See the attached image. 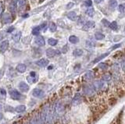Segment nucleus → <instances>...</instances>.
<instances>
[{"label":"nucleus","mask_w":125,"mask_h":124,"mask_svg":"<svg viewBox=\"0 0 125 124\" xmlns=\"http://www.w3.org/2000/svg\"><path fill=\"white\" fill-rule=\"evenodd\" d=\"M1 20L2 22L5 24H10L13 21V17L9 12H5L1 16Z\"/></svg>","instance_id":"obj_1"},{"label":"nucleus","mask_w":125,"mask_h":124,"mask_svg":"<svg viewBox=\"0 0 125 124\" xmlns=\"http://www.w3.org/2000/svg\"><path fill=\"white\" fill-rule=\"evenodd\" d=\"M9 95L13 100H19L21 98V95L20 93L16 89H11L9 91Z\"/></svg>","instance_id":"obj_2"},{"label":"nucleus","mask_w":125,"mask_h":124,"mask_svg":"<svg viewBox=\"0 0 125 124\" xmlns=\"http://www.w3.org/2000/svg\"><path fill=\"white\" fill-rule=\"evenodd\" d=\"M32 95L35 98H42L44 97L45 95V92L43 91L42 89H39V88H35V89L33 90L32 91Z\"/></svg>","instance_id":"obj_3"},{"label":"nucleus","mask_w":125,"mask_h":124,"mask_svg":"<svg viewBox=\"0 0 125 124\" xmlns=\"http://www.w3.org/2000/svg\"><path fill=\"white\" fill-rule=\"evenodd\" d=\"M9 45V41L8 40H4V41L0 44V52L4 53L6 52L7 49H8Z\"/></svg>","instance_id":"obj_4"},{"label":"nucleus","mask_w":125,"mask_h":124,"mask_svg":"<svg viewBox=\"0 0 125 124\" xmlns=\"http://www.w3.org/2000/svg\"><path fill=\"white\" fill-rule=\"evenodd\" d=\"M34 41H35V44L37 45H39V46H44L45 45V38L42 36H40V35H38V36L35 37Z\"/></svg>","instance_id":"obj_5"},{"label":"nucleus","mask_w":125,"mask_h":124,"mask_svg":"<svg viewBox=\"0 0 125 124\" xmlns=\"http://www.w3.org/2000/svg\"><path fill=\"white\" fill-rule=\"evenodd\" d=\"M17 2H18V0H12L11 2H10L9 10H10V12H11L13 14H15V12H16Z\"/></svg>","instance_id":"obj_6"},{"label":"nucleus","mask_w":125,"mask_h":124,"mask_svg":"<svg viewBox=\"0 0 125 124\" xmlns=\"http://www.w3.org/2000/svg\"><path fill=\"white\" fill-rule=\"evenodd\" d=\"M19 89L22 92H27L29 91L30 87L25 82H20L19 83Z\"/></svg>","instance_id":"obj_7"},{"label":"nucleus","mask_w":125,"mask_h":124,"mask_svg":"<svg viewBox=\"0 0 125 124\" xmlns=\"http://www.w3.org/2000/svg\"><path fill=\"white\" fill-rule=\"evenodd\" d=\"M56 53H60L59 51H56L53 49H48L46 50V55L48 57V58H52L54 57L56 55Z\"/></svg>","instance_id":"obj_8"},{"label":"nucleus","mask_w":125,"mask_h":124,"mask_svg":"<svg viewBox=\"0 0 125 124\" xmlns=\"http://www.w3.org/2000/svg\"><path fill=\"white\" fill-rule=\"evenodd\" d=\"M16 70H17V71H18L19 73H24L25 71H26L27 66H26V65L24 64V63H20V64H18L17 66Z\"/></svg>","instance_id":"obj_9"},{"label":"nucleus","mask_w":125,"mask_h":124,"mask_svg":"<svg viewBox=\"0 0 125 124\" xmlns=\"http://www.w3.org/2000/svg\"><path fill=\"white\" fill-rule=\"evenodd\" d=\"M48 60L46 59H41L40 60L36 62V64L38 66H39L41 67H45V66H47L48 65Z\"/></svg>","instance_id":"obj_10"},{"label":"nucleus","mask_w":125,"mask_h":124,"mask_svg":"<svg viewBox=\"0 0 125 124\" xmlns=\"http://www.w3.org/2000/svg\"><path fill=\"white\" fill-rule=\"evenodd\" d=\"M94 87H95V89L96 91H99V90H102L104 87V83L103 81H100V80H99V81H95L94 83Z\"/></svg>","instance_id":"obj_11"},{"label":"nucleus","mask_w":125,"mask_h":124,"mask_svg":"<svg viewBox=\"0 0 125 124\" xmlns=\"http://www.w3.org/2000/svg\"><path fill=\"white\" fill-rule=\"evenodd\" d=\"M21 35H22V33L21 32H20V31H17V32H16L12 36V39L15 42H19L20 38H21Z\"/></svg>","instance_id":"obj_12"},{"label":"nucleus","mask_w":125,"mask_h":124,"mask_svg":"<svg viewBox=\"0 0 125 124\" xmlns=\"http://www.w3.org/2000/svg\"><path fill=\"white\" fill-rule=\"evenodd\" d=\"M95 22L93 21H88L85 23V26L83 27V29L85 30V31H87V30H89L91 28H92V27H95Z\"/></svg>","instance_id":"obj_13"},{"label":"nucleus","mask_w":125,"mask_h":124,"mask_svg":"<svg viewBox=\"0 0 125 124\" xmlns=\"http://www.w3.org/2000/svg\"><path fill=\"white\" fill-rule=\"evenodd\" d=\"M81 102V95L78 93L76 94V95L73 98V101H72L73 105H78Z\"/></svg>","instance_id":"obj_14"},{"label":"nucleus","mask_w":125,"mask_h":124,"mask_svg":"<svg viewBox=\"0 0 125 124\" xmlns=\"http://www.w3.org/2000/svg\"><path fill=\"white\" fill-rule=\"evenodd\" d=\"M67 17L70 20V21H76V20L78 19L77 13H76L75 12H73V11L69 12L67 13Z\"/></svg>","instance_id":"obj_15"},{"label":"nucleus","mask_w":125,"mask_h":124,"mask_svg":"<svg viewBox=\"0 0 125 124\" xmlns=\"http://www.w3.org/2000/svg\"><path fill=\"white\" fill-rule=\"evenodd\" d=\"M84 93L86 95H88V96H91L94 95V91L91 89V87H86L84 88Z\"/></svg>","instance_id":"obj_16"},{"label":"nucleus","mask_w":125,"mask_h":124,"mask_svg":"<svg viewBox=\"0 0 125 124\" xmlns=\"http://www.w3.org/2000/svg\"><path fill=\"white\" fill-rule=\"evenodd\" d=\"M78 41H79L78 37L77 36H75V35H71V36L69 37V41L71 44H77Z\"/></svg>","instance_id":"obj_17"},{"label":"nucleus","mask_w":125,"mask_h":124,"mask_svg":"<svg viewBox=\"0 0 125 124\" xmlns=\"http://www.w3.org/2000/svg\"><path fill=\"white\" fill-rule=\"evenodd\" d=\"M85 13L87 16L90 17H93L94 14H95V11H94V9L91 8V7H89V8H88L86 9L85 11Z\"/></svg>","instance_id":"obj_18"},{"label":"nucleus","mask_w":125,"mask_h":124,"mask_svg":"<svg viewBox=\"0 0 125 124\" xmlns=\"http://www.w3.org/2000/svg\"><path fill=\"white\" fill-rule=\"evenodd\" d=\"M73 55H74V56H76V57L81 56V55H83V50L82 49H76L73 50Z\"/></svg>","instance_id":"obj_19"},{"label":"nucleus","mask_w":125,"mask_h":124,"mask_svg":"<svg viewBox=\"0 0 125 124\" xmlns=\"http://www.w3.org/2000/svg\"><path fill=\"white\" fill-rule=\"evenodd\" d=\"M109 52H107V53H104V54H103V55H99V57H97L96 59L94 60L93 61V63H97V62H99L100 60H102L103 59H104L105 57H106V56H108L109 55Z\"/></svg>","instance_id":"obj_20"},{"label":"nucleus","mask_w":125,"mask_h":124,"mask_svg":"<svg viewBox=\"0 0 125 124\" xmlns=\"http://www.w3.org/2000/svg\"><path fill=\"white\" fill-rule=\"evenodd\" d=\"M95 38L98 41H101V40L105 38V35L101 32H96L95 34Z\"/></svg>","instance_id":"obj_21"},{"label":"nucleus","mask_w":125,"mask_h":124,"mask_svg":"<svg viewBox=\"0 0 125 124\" xmlns=\"http://www.w3.org/2000/svg\"><path fill=\"white\" fill-rule=\"evenodd\" d=\"M26 110V106L25 105H19L17 106V107H16V108H15V111H16L17 112H24V111Z\"/></svg>","instance_id":"obj_22"},{"label":"nucleus","mask_w":125,"mask_h":124,"mask_svg":"<svg viewBox=\"0 0 125 124\" xmlns=\"http://www.w3.org/2000/svg\"><path fill=\"white\" fill-rule=\"evenodd\" d=\"M109 6L111 9H115L117 6L116 0H109Z\"/></svg>","instance_id":"obj_23"},{"label":"nucleus","mask_w":125,"mask_h":124,"mask_svg":"<svg viewBox=\"0 0 125 124\" xmlns=\"http://www.w3.org/2000/svg\"><path fill=\"white\" fill-rule=\"evenodd\" d=\"M109 28L112 29L113 31H116V30H117V28H118V25H117V23L116 21L110 23V24H109Z\"/></svg>","instance_id":"obj_24"},{"label":"nucleus","mask_w":125,"mask_h":124,"mask_svg":"<svg viewBox=\"0 0 125 124\" xmlns=\"http://www.w3.org/2000/svg\"><path fill=\"white\" fill-rule=\"evenodd\" d=\"M48 45H51V46H55V45H57V43H58V41L56 39H55V38H49L48 40Z\"/></svg>","instance_id":"obj_25"},{"label":"nucleus","mask_w":125,"mask_h":124,"mask_svg":"<svg viewBox=\"0 0 125 124\" xmlns=\"http://www.w3.org/2000/svg\"><path fill=\"white\" fill-rule=\"evenodd\" d=\"M86 46L89 48V49H92V48H94L95 46V43L91 41V40H87L86 41Z\"/></svg>","instance_id":"obj_26"},{"label":"nucleus","mask_w":125,"mask_h":124,"mask_svg":"<svg viewBox=\"0 0 125 124\" xmlns=\"http://www.w3.org/2000/svg\"><path fill=\"white\" fill-rule=\"evenodd\" d=\"M102 79H103L104 81H109V80H111L112 79V76L109 74V73H106V74H104L103 76Z\"/></svg>","instance_id":"obj_27"},{"label":"nucleus","mask_w":125,"mask_h":124,"mask_svg":"<svg viewBox=\"0 0 125 124\" xmlns=\"http://www.w3.org/2000/svg\"><path fill=\"white\" fill-rule=\"evenodd\" d=\"M57 29V27H56V24H55V23L52 22L49 25V30L51 32H55L56 31Z\"/></svg>","instance_id":"obj_28"},{"label":"nucleus","mask_w":125,"mask_h":124,"mask_svg":"<svg viewBox=\"0 0 125 124\" xmlns=\"http://www.w3.org/2000/svg\"><path fill=\"white\" fill-rule=\"evenodd\" d=\"M40 33V27H35L34 29L32 30V34L35 35V36H38L39 35Z\"/></svg>","instance_id":"obj_29"},{"label":"nucleus","mask_w":125,"mask_h":124,"mask_svg":"<svg viewBox=\"0 0 125 124\" xmlns=\"http://www.w3.org/2000/svg\"><path fill=\"white\" fill-rule=\"evenodd\" d=\"M85 78L87 80H91L93 78V77H94V74H93V73L91 71H88V72H87L85 73Z\"/></svg>","instance_id":"obj_30"},{"label":"nucleus","mask_w":125,"mask_h":124,"mask_svg":"<svg viewBox=\"0 0 125 124\" xmlns=\"http://www.w3.org/2000/svg\"><path fill=\"white\" fill-rule=\"evenodd\" d=\"M27 81H28L29 83H34L35 81H36L37 77H30V76H29V77H27Z\"/></svg>","instance_id":"obj_31"},{"label":"nucleus","mask_w":125,"mask_h":124,"mask_svg":"<svg viewBox=\"0 0 125 124\" xmlns=\"http://www.w3.org/2000/svg\"><path fill=\"white\" fill-rule=\"evenodd\" d=\"M18 4H19V6L20 8H23L25 5H26V0H18Z\"/></svg>","instance_id":"obj_32"},{"label":"nucleus","mask_w":125,"mask_h":124,"mask_svg":"<svg viewBox=\"0 0 125 124\" xmlns=\"http://www.w3.org/2000/svg\"><path fill=\"white\" fill-rule=\"evenodd\" d=\"M99 68H101L102 70H106L107 68H108V65H107L106 63L101 62V63H99Z\"/></svg>","instance_id":"obj_33"},{"label":"nucleus","mask_w":125,"mask_h":124,"mask_svg":"<svg viewBox=\"0 0 125 124\" xmlns=\"http://www.w3.org/2000/svg\"><path fill=\"white\" fill-rule=\"evenodd\" d=\"M118 9H119V11L121 12H124V10H125V6H124V4H121L118 7Z\"/></svg>","instance_id":"obj_34"},{"label":"nucleus","mask_w":125,"mask_h":124,"mask_svg":"<svg viewBox=\"0 0 125 124\" xmlns=\"http://www.w3.org/2000/svg\"><path fill=\"white\" fill-rule=\"evenodd\" d=\"M85 6H86L91 7V5H92V2H91V0H85Z\"/></svg>","instance_id":"obj_35"},{"label":"nucleus","mask_w":125,"mask_h":124,"mask_svg":"<svg viewBox=\"0 0 125 124\" xmlns=\"http://www.w3.org/2000/svg\"><path fill=\"white\" fill-rule=\"evenodd\" d=\"M116 102V100L115 99V98H111V99L109 100V105H115Z\"/></svg>","instance_id":"obj_36"},{"label":"nucleus","mask_w":125,"mask_h":124,"mask_svg":"<svg viewBox=\"0 0 125 124\" xmlns=\"http://www.w3.org/2000/svg\"><path fill=\"white\" fill-rule=\"evenodd\" d=\"M3 5H2V3L1 2H0V17H1L2 16V12H3Z\"/></svg>","instance_id":"obj_37"},{"label":"nucleus","mask_w":125,"mask_h":124,"mask_svg":"<svg viewBox=\"0 0 125 124\" xmlns=\"http://www.w3.org/2000/svg\"><path fill=\"white\" fill-rule=\"evenodd\" d=\"M37 122V117H33L31 119V120H30V124H36Z\"/></svg>","instance_id":"obj_38"},{"label":"nucleus","mask_w":125,"mask_h":124,"mask_svg":"<svg viewBox=\"0 0 125 124\" xmlns=\"http://www.w3.org/2000/svg\"><path fill=\"white\" fill-rule=\"evenodd\" d=\"M102 22L103 23V24L105 25V26H108L109 27V21H106V20H103V21H102Z\"/></svg>","instance_id":"obj_39"},{"label":"nucleus","mask_w":125,"mask_h":124,"mask_svg":"<svg viewBox=\"0 0 125 124\" xmlns=\"http://www.w3.org/2000/svg\"><path fill=\"white\" fill-rule=\"evenodd\" d=\"M30 77H36V73L34 71H31L30 73Z\"/></svg>","instance_id":"obj_40"},{"label":"nucleus","mask_w":125,"mask_h":124,"mask_svg":"<svg viewBox=\"0 0 125 124\" xmlns=\"http://www.w3.org/2000/svg\"><path fill=\"white\" fill-rule=\"evenodd\" d=\"M0 93H1L2 95H5L6 94V91L3 89V88H1V89H0Z\"/></svg>","instance_id":"obj_41"},{"label":"nucleus","mask_w":125,"mask_h":124,"mask_svg":"<svg viewBox=\"0 0 125 124\" xmlns=\"http://www.w3.org/2000/svg\"><path fill=\"white\" fill-rule=\"evenodd\" d=\"M72 6H73V2H70V3H69L67 6V9H70V8H71Z\"/></svg>","instance_id":"obj_42"},{"label":"nucleus","mask_w":125,"mask_h":124,"mask_svg":"<svg viewBox=\"0 0 125 124\" xmlns=\"http://www.w3.org/2000/svg\"><path fill=\"white\" fill-rule=\"evenodd\" d=\"M13 29H14V28H13V27H10L9 28L8 30H7L6 31L8 32V33H10V32H12L13 31Z\"/></svg>","instance_id":"obj_43"},{"label":"nucleus","mask_w":125,"mask_h":124,"mask_svg":"<svg viewBox=\"0 0 125 124\" xmlns=\"http://www.w3.org/2000/svg\"><path fill=\"white\" fill-rule=\"evenodd\" d=\"M95 1V3H97V4H99V3H100V2H102L103 1V0H94Z\"/></svg>","instance_id":"obj_44"},{"label":"nucleus","mask_w":125,"mask_h":124,"mask_svg":"<svg viewBox=\"0 0 125 124\" xmlns=\"http://www.w3.org/2000/svg\"><path fill=\"white\" fill-rule=\"evenodd\" d=\"M120 46H121V45H115V46L113 47V49H116L117 47H120Z\"/></svg>","instance_id":"obj_45"},{"label":"nucleus","mask_w":125,"mask_h":124,"mask_svg":"<svg viewBox=\"0 0 125 124\" xmlns=\"http://www.w3.org/2000/svg\"><path fill=\"white\" fill-rule=\"evenodd\" d=\"M122 70H124V61L122 62Z\"/></svg>","instance_id":"obj_46"},{"label":"nucleus","mask_w":125,"mask_h":124,"mask_svg":"<svg viewBox=\"0 0 125 124\" xmlns=\"http://www.w3.org/2000/svg\"><path fill=\"white\" fill-rule=\"evenodd\" d=\"M2 118H3V115H2V113H0V120H1Z\"/></svg>","instance_id":"obj_47"},{"label":"nucleus","mask_w":125,"mask_h":124,"mask_svg":"<svg viewBox=\"0 0 125 124\" xmlns=\"http://www.w3.org/2000/svg\"><path fill=\"white\" fill-rule=\"evenodd\" d=\"M2 106L0 105V110H2Z\"/></svg>","instance_id":"obj_48"}]
</instances>
